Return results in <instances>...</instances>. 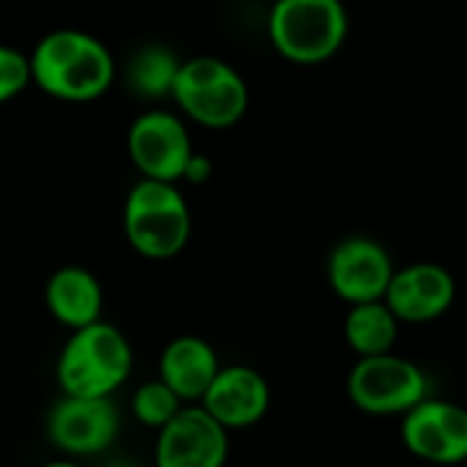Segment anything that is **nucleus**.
Listing matches in <instances>:
<instances>
[{
  "label": "nucleus",
  "mask_w": 467,
  "mask_h": 467,
  "mask_svg": "<svg viewBox=\"0 0 467 467\" xmlns=\"http://www.w3.org/2000/svg\"><path fill=\"white\" fill-rule=\"evenodd\" d=\"M382 300L399 322L426 325L451 311L456 300V281L442 265L415 262L393 270Z\"/></svg>",
  "instance_id": "12"
},
{
  "label": "nucleus",
  "mask_w": 467,
  "mask_h": 467,
  "mask_svg": "<svg viewBox=\"0 0 467 467\" xmlns=\"http://www.w3.org/2000/svg\"><path fill=\"white\" fill-rule=\"evenodd\" d=\"M228 429L201 404H184L154 440V467H225Z\"/></svg>",
  "instance_id": "9"
},
{
  "label": "nucleus",
  "mask_w": 467,
  "mask_h": 467,
  "mask_svg": "<svg viewBox=\"0 0 467 467\" xmlns=\"http://www.w3.org/2000/svg\"><path fill=\"white\" fill-rule=\"evenodd\" d=\"M393 270L396 267L388 248L371 237H347L330 251L327 259L330 289L347 306L382 300Z\"/></svg>",
  "instance_id": "11"
},
{
  "label": "nucleus",
  "mask_w": 467,
  "mask_h": 467,
  "mask_svg": "<svg viewBox=\"0 0 467 467\" xmlns=\"http://www.w3.org/2000/svg\"><path fill=\"white\" fill-rule=\"evenodd\" d=\"M190 209L176 182L140 179L124 201V234L146 259H173L190 240Z\"/></svg>",
  "instance_id": "4"
},
{
  "label": "nucleus",
  "mask_w": 467,
  "mask_h": 467,
  "mask_svg": "<svg viewBox=\"0 0 467 467\" xmlns=\"http://www.w3.org/2000/svg\"><path fill=\"white\" fill-rule=\"evenodd\" d=\"M45 300L50 314L69 330L86 327L102 317V286L86 267H61L50 275Z\"/></svg>",
  "instance_id": "15"
},
{
  "label": "nucleus",
  "mask_w": 467,
  "mask_h": 467,
  "mask_svg": "<svg viewBox=\"0 0 467 467\" xmlns=\"http://www.w3.org/2000/svg\"><path fill=\"white\" fill-rule=\"evenodd\" d=\"M273 401L270 382L262 371L251 366H220L206 393L201 396V407L228 431L256 426Z\"/></svg>",
  "instance_id": "13"
},
{
  "label": "nucleus",
  "mask_w": 467,
  "mask_h": 467,
  "mask_svg": "<svg viewBox=\"0 0 467 467\" xmlns=\"http://www.w3.org/2000/svg\"><path fill=\"white\" fill-rule=\"evenodd\" d=\"M127 151L143 179L179 182L192 154V143L179 116L149 110L132 121L127 132Z\"/></svg>",
  "instance_id": "10"
},
{
  "label": "nucleus",
  "mask_w": 467,
  "mask_h": 467,
  "mask_svg": "<svg viewBox=\"0 0 467 467\" xmlns=\"http://www.w3.org/2000/svg\"><path fill=\"white\" fill-rule=\"evenodd\" d=\"M132 363L135 355L127 336L97 319L72 330L58 355L56 379L61 393L69 396H113L130 379Z\"/></svg>",
  "instance_id": "2"
},
{
  "label": "nucleus",
  "mask_w": 467,
  "mask_h": 467,
  "mask_svg": "<svg viewBox=\"0 0 467 467\" xmlns=\"http://www.w3.org/2000/svg\"><path fill=\"white\" fill-rule=\"evenodd\" d=\"M404 448L429 464L453 467L467 462V407L426 396L401 415Z\"/></svg>",
  "instance_id": "7"
},
{
  "label": "nucleus",
  "mask_w": 467,
  "mask_h": 467,
  "mask_svg": "<svg viewBox=\"0 0 467 467\" xmlns=\"http://www.w3.org/2000/svg\"><path fill=\"white\" fill-rule=\"evenodd\" d=\"M42 467H83V464H78L72 456H67V459H53V462H47V464H42Z\"/></svg>",
  "instance_id": "21"
},
{
  "label": "nucleus",
  "mask_w": 467,
  "mask_h": 467,
  "mask_svg": "<svg viewBox=\"0 0 467 467\" xmlns=\"http://www.w3.org/2000/svg\"><path fill=\"white\" fill-rule=\"evenodd\" d=\"M31 83V61L17 47L0 45V105L20 97Z\"/></svg>",
  "instance_id": "19"
},
{
  "label": "nucleus",
  "mask_w": 467,
  "mask_h": 467,
  "mask_svg": "<svg viewBox=\"0 0 467 467\" xmlns=\"http://www.w3.org/2000/svg\"><path fill=\"white\" fill-rule=\"evenodd\" d=\"M121 429L113 396H69L64 393L47 412V440L67 456L105 453Z\"/></svg>",
  "instance_id": "8"
},
{
  "label": "nucleus",
  "mask_w": 467,
  "mask_h": 467,
  "mask_svg": "<svg viewBox=\"0 0 467 467\" xmlns=\"http://www.w3.org/2000/svg\"><path fill=\"white\" fill-rule=\"evenodd\" d=\"M399 319L385 300H368L349 306L344 317V338L358 358L393 352L399 338Z\"/></svg>",
  "instance_id": "16"
},
{
  "label": "nucleus",
  "mask_w": 467,
  "mask_h": 467,
  "mask_svg": "<svg viewBox=\"0 0 467 467\" xmlns=\"http://www.w3.org/2000/svg\"><path fill=\"white\" fill-rule=\"evenodd\" d=\"M132 415L138 418V423H143L146 429H162L182 407L184 401L157 377L149 382H140L132 393Z\"/></svg>",
  "instance_id": "18"
},
{
  "label": "nucleus",
  "mask_w": 467,
  "mask_h": 467,
  "mask_svg": "<svg viewBox=\"0 0 467 467\" xmlns=\"http://www.w3.org/2000/svg\"><path fill=\"white\" fill-rule=\"evenodd\" d=\"M171 97L187 119L209 130L234 127L245 116L251 99L243 75L212 56L182 61Z\"/></svg>",
  "instance_id": "5"
},
{
  "label": "nucleus",
  "mask_w": 467,
  "mask_h": 467,
  "mask_svg": "<svg viewBox=\"0 0 467 467\" xmlns=\"http://www.w3.org/2000/svg\"><path fill=\"white\" fill-rule=\"evenodd\" d=\"M212 171H214L212 168V160L206 154L192 151L190 160H187V165H184V171H182V179L190 182V184H203V182L212 179Z\"/></svg>",
  "instance_id": "20"
},
{
  "label": "nucleus",
  "mask_w": 467,
  "mask_h": 467,
  "mask_svg": "<svg viewBox=\"0 0 467 467\" xmlns=\"http://www.w3.org/2000/svg\"><path fill=\"white\" fill-rule=\"evenodd\" d=\"M179 58L168 50V47H160V45H151V47H143L135 58H132V67H130V83L138 88V94L143 97H162V94H171V86H173V78L179 72Z\"/></svg>",
  "instance_id": "17"
},
{
  "label": "nucleus",
  "mask_w": 467,
  "mask_h": 467,
  "mask_svg": "<svg viewBox=\"0 0 467 467\" xmlns=\"http://www.w3.org/2000/svg\"><path fill=\"white\" fill-rule=\"evenodd\" d=\"M31 80L50 97L64 102L99 99L116 78L110 50L86 31L64 28L47 34L34 53Z\"/></svg>",
  "instance_id": "1"
},
{
  "label": "nucleus",
  "mask_w": 467,
  "mask_h": 467,
  "mask_svg": "<svg viewBox=\"0 0 467 467\" xmlns=\"http://www.w3.org/2000/svg\"><path fill=\"white\" fill-rule=\"evenodd\" d=\"M267 34L278 56L314 67L330 61L344 47L349 15L341 0H275Z\"/></svg>",
  "instance_id": "3"
},
{
  "label": "nucleus",
  "mask_w": 467,
  "mask_h": 467,
  "mask_svg": "<svg viewBox=\"0 0 467 467\" xmlns=\"http://www.w3.org/2000/svg\"><path fill=\"white\" fill-rule=\"evenodd\" d=\"M217 368H220L217 352L212 349L209 341L198 336H179L160 355V379L184 404L201 401Z\"/></svg>",
  "instance_id": "14"
},
{
  "label": "nucleus",
  "mask_w": 467,
  "mask_h": 467,
  "mask_svg": "<svg viewBox=\"0 0 467 467\" xmlns=\"http://www.w3.org/2000/svg\"><path fill=\"white\" fill-rule=\"evenodd\" d=\"M429 377L415 363L396 352L358 358L347 377L349 401L374 418H401L410 407L429 396Z\"/></svg>",
  "instance_id": "6"
}]
</instances>
